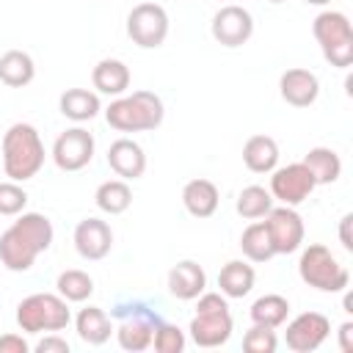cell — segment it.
<instances>
[{"label": "cell", "instance_id": "obj_22", "mask_svg": "<svg viewBox=\"0 0 353 353\" xmlns=\"http://www.w3.org/2000/svg\"><path fill=\"white\" fill-rule=\"evenodd\" d=\"M254 279H256V273H254V268L248 262L232 259V262H226L221 268L218 287H221V292L226 298H245L251 292V287H254Z\"/></svg>", "mask_w": 353, "mask_h": 353}, {"label": "cell", "instance_id": "obj_12", "mask_svg": "<svg viewBox=\"0 0 353 353\" xmlns=\"http://www.w3.org/2000/svg\"><path fill=\"white\" fill-rule=\"evenodd\" d=\"M328 331H331V323H328L325 314H320V312H303V314H298L287 325L284 342L295 353H312V350H317L328 339Z\"/></svg>", "mask_w": 353, "mask_h": 353}, {"label": "cell", "instance_id": "obj_4", "mask_svg": "<svg viewBox=\"0 0 353 353\" xmlns=\"http://www.w3.org/2000/svg\"><path fill=\"white\" fill-rule=\"evenodd\" d=\"M232 336V314L223 292H201L196 317L190 320V339L199 347H221Z\"/></svg>", "mask_w": 353, "mask_h": 353}, {"label": "cell", "instance_id": "obj_7", "mask_svg": "<svg viewBox=\"0 0 353 353\" xmlns=\"http://www.w3.org/2000/svg\"><path fill=\"white\" fill-rule=\"evenodd\" d=\"M298 273H301L303 284H309L320 292H342L350 281L347 268L339 265V259L320 243H312L303 248V254L298 259Z\"/></svg>", "mask_w": 353, "mask_h": 353}, {"label": "cell", "instance_id": "obj_30", "mask_svg": "<svg viewBox=\"0 0 353 353\" xmlns=\"http://www.w3.org/2000/svg\"><path fill=\"white\" fill-rule=\"evenodd\" d=\"M237 215L248 218V221H256V218H265L270 210H273V196L270 190H265L262 185H248L237 193V204H234Z\"/></svg>", "mask_w": 353, "mask_h": 353}, {"label": "cell", "instance_id": "obj_19", "mask_svg": "<svg viewBox=\"0 0 353 353\" xmlns=\"http://www.w3.org/2000/svg\"><path fill=\"white\" fill-rule=\"evenodd\" d=\"M91 83L99 94H108V97H121L127 88H130V69L124 61H116V58H102L94 72H91Z\"/></svg>", "mask_w": 353, "mask_h": 353}, {"label": "cell", "instance_id": "obj_9", "mask_svg": "<svg viewBox=\"0 0 353 353\" xmlns=\"http://www.w3.org/2000/svg\"><path fill=\"white\" fill-rule=\"evenodd\" d=\"M314 188H317V182H314L312 171L303 163H290L284 168H273L270 196L279 199L287 207H298L301 201H306Z\"/></svg>", "mask_w": 353, "mask_h": 353}, {"label": "cell", "instance_id": "obj_20", "mask_svg": "<svg viewBox=\"0 0 353 353\" xmlns=\"http://www.w3.org/2000/svg\"><path fill=\"white\" fill-rule=\"evenodd\" d=\"M243 163L254 174H270L279 163V143L270 135H251L243 143Z\"/></svg>", "mask_w": 353, "mask_h": 353}, {"label": "cell", "instance_id": "obj_39", "mask_svg": "<svg viewBox=\"0 0 353 353\" xmlns=\"http://www.w3.org/2000/svg\"><path fill=\"white\" fill-rule=\"evenodd\" d=\"M306 3H312V6H328L331 0H306Z\"/></svg>", "mask_w": 353, "mask_h": 353}, {"label": "cell", "instance_id": "obj_18", "mask_svg": "<svg viewBox=\"0 0 353 353\" xmlns=\"http://www.w3.org/2000/svg\"><path fill=\"white\" fill-rule=\"evenodd\" d=\"M207 287V273L199 262L182 259L168 270V292L179 301H193L204 292Z\"/></svg>", "mask_w": 353, "mask_h": 353}, {"label": "cell", "instance_id": "obj_31", "mask_svg": "<svg viewBox=\"0 0 353 353\" xmlns=\"http://www.w3.org/2000/svg\"><path fill=\"white\" fill-rule=\"evenodd\" d=\"M55 287H58V295L72 301V303H83V301H88L94 295V279L85 270H74V268L63 270L58 276Z\"/></svg>", "mask_w": 353, "mask_h": 353}, {"label": "cell", "instance_id": "obj_5", "mask_svg": "<svg viewBox=\"0 0 353 353\" xmlns=\"http://www.w3.org/2000/svg\"><path fill=\"white\" fill-rule=\"evenodd\" d=\"M17 323L28 334H58L72 323V312L66 306V298L52 292H33L17 306Z\"/></svg>", "mask_w": 353, "mask_h": 353}, {"label": "cell", "instance_id": "obj_37", "mask_svg": "<svg viewBox=\"0 0 353 353\" xmlns=\"http://www.w3.org/2000/svg\"><path fill=\"white\" fill-rule=\"evenodd\" d=\"M350 223H353V215L347 212L342 221H339V243L345 251H353V240H350Z\"/></svg>", "mask_w": 353, "mask_h": 353}, {"label": "cell", "instance_id": "obj_8", "mask_svg": "<svg viewBox=\"0 0 353 353\" xmlns=\"http://www.w3.org/2000/svg\"><path fill=\"white\" fill-rule=\"evenodd\" d=\"M127 36L143 50H154L168 36V14L157 3H138L127 14Z\"/></svg>", "mask_w": 353, "mask_h": 353}, {"label": "cell", "instance_id": "obj_11", "mask_svg": "<svg viewBox=\"0 0 353 353\" xmlns=\"http://www.w3.org/2000/svg\"><path fill=\"white\" fill-rule=\"evenodd\" d=\"M268 234H270V243H273V251L276 254H292L301 248L303 243V218L295 212V207H273L268 212Z\"/></svg>", "mask_w": 353, "mask_h": 353}, {"label": "cell", "instance_id": "obj_24", "mask_svg": "<svg viewBox=\"0 0 353 353\" xmlns=\"http://www.w3.org/2000/svg\"><path fill=\"white\" fill-rule=\"evenodd\" d=\"M36 77V63L22 50H8L0 55V83L8 88H22Z\"/></svg>", "mask_w": 353, "mask_h": 353}, {"label": "cell", "instance_id": "obj_28", "mask_svg": "<svg viewBox=\"0 0 353 353\" xmlns=\"http://www.w3.org/2000/svg\"><path fill=\"white\" fill-rule=\"evenodd\" d=\"M97 207L108 215H121L124 210H130L132 204V190L124 179H108L97 188Z\"/></svg>", "mask_w": 353, "mask_h": 353}, {"label": "cell", "instance_id": "obj_23", "mask_svg": "<svg viewBox=\"0 0 353 353\" xmlns=\"http://www.w3.org/2000/svg\"><path fill=\"white\" fill-rule=\"evenodd\" d=\"M74 328H77V336L88 345H105L110 339V317L99 309V306H85L77 312L74 317Z\"/></svg>", "mask_w": 353, "mask_h": 353}, {"label": "cell", "instance_id": "obj_29", "mask_svg": "<svg viewBox=\"0 0 353 353\" xmlns=\"http://www.w3.org/2000/svg\"><path fill=\"white\" fill-rule=\"evenodd\" d=\"M240 248L251 262H268L270 256H276L265 221H256V223L245 226V232L240 234Z\"/></svg>", "mask_w": 353, "mask_h": 353}, {"label": "cell", "instance_id": "obj_6", "mask_svg": "<svg viewBox=\"0 0 353 353\" xmlns=\"http://www.w3.org/2000/svg\"><path fill=\"white\" fill-rule=\"evenodd\" d=\"M312 33L323 50V58L336 66L347 69L353 63V28L342 11H323L312 22Z\"/></svg>", "mask_w": 353, "mask_h": 353}, {"label": "cell", "instance_id": "obj_26", "mask_svg": "<svg viewBox=\"0 0 353 353\" xmlns=\"http://www.w3.org/2000/svg\"><path fill=\"white\" fill-rule=\"evenodd\" d=\"M301 163L312 171V176H314L317 185H331V182H336L339 174H342V160H339V154H336L334 149H328V146H314V149H309Z\"/></svg>", "mask_w": 353, "mask_h": 353}, {"label": "cell", "instance_id": "obj_1", "mask_svg": "<svg viewBox=\"0 0 353 353\" xmlns=\"http://www.w3.org/2000/svg\"><path fill=\"white\" fill-rule=\"evenodd\" d=\"M50 245H52L50 218L41 212H22L0 234V262L14 273H25L33 268L36 256Z\"/></svg>", "mask_w": 353, "mask_h": 353}, {"label": "cell", "instance_id": "obj_3", "mask_svg": "<svg viewBox=\"0 0 353 353\" xmlns=\"http://www.w3.org/2000/svg\"><path fill=\"white\" fill-rule=\"evenodd\" d=\"M163 99L152 91H132V94H121L116 97L108 110H105V121L119 130V132H146V130H157L163 124Z\"/></svg>", "mask_w": 353, "mask_h": 353}, {"label": "cell", "instance_id": "obj_10", "mask_svg": "<svg viewBox=\"0 0 353 353\" xmlns=\"http://www.w3.org/2000/svg\"><path fill=\"white\" fill-rule=\"evenodd\" d=\"M94 157V135L83 127L63 130L52 143V160L61 171H80Z\"/></svg>", "mask_w": 353, "mask_h": 353}, {"label": "cell", "instance_id": "obj_25", "mask_svg": "<svg viewBox=\"0 0 353 353\" xmlns=\"http://www.w3.org/2000/svg\"><path fill=\"white\" fill-rule=\"evenodd\" d=\"M58 108L72 121H91L99 113V97L88 88H66L58 99Z\"/></svg>", "mask_w": 353, "mask_h": 353}, {"label": "cell", "instance_id": "obj_38", "mask_svg": "<svg viewBox=\"0 0 353 353\" xmlns=\"http://www.w3.org/2000/svg\"><path fill=\"white\" fill-rule=\"evenodd\" d=\"M339 347L342 353H353V323H342L339 325Z\"/></svg>", "mask_w": 353, "mask_h": 353}, {"label": "cell", "instance_id": "obj_14", "mask_svg": "<svg viewBox=\"0 0 353 353\" xmlns=\"http://www.w3.org/2000/svg\"><path fill=\"white\" fill-rule=\"evenodd\" d=\"M116 314H124L121 325L116 328L119 345H121L124 350H132V353L146 350V347L152 345V336H154V328H157L160 317L152 314V312H146V309H141V306H135L130 314H127L124 309H119Z\"/></svg>", "mask_w": 353, "mask_h": 353}, {"label": "cell", "instance_id": "obj_27", "mask_svg": "<svg viewBox=\"0 0 353 353\" xmlns=\"http://www.w3.org/2000/svg\"><path fill=\"white\" fill-rule=\"evenodd\" d=\"M251 323H256V325H268V328H279L284 320H287V314H290V301L284 298V295H276V292H270V295H262V298H256L254 303H251Z\"/></svg>", "mask_w": 353, "mask_h": 353}, {"label": "cell", "instance_id": "obj_36", "mask_svg": "<svg viewBox=\"0 0 353 353\" xmlns=\"http://www.w3.org/2000/svg\"><path fill=\"white\" fill-rule=\"evenodd\" d=\"M30 345L19 334H3L0 336V353H28Z\"/></svg>", "mask_w": 353, "mask_h": 353}, {"label": "cell", "instance_id": "obj_17", "mask_svg": "<svg viewBox=\"0 0 353 353\" xmlns=\"http://www.w3.org/2000/svg\"><path fill=\"white\" fill-rule=\"evenodd\" d=\"M108 165L121 179H138L146 171V154H143V149L135 141L119 138L108 149Z\"/></svg>", "mask_w": 353, "mask_h": 353}, {"label": "cell", "instance_id": "obj_32", "mask_svg": "<svg viewBox=\"0 0 353 353\" xmlns=\"http://www.w3.org/2000/svg\"><path fill=\"white\" fill-rule=\"evenodd\" d=\"M279 347V339H276V331L268 328V325H251L243 336V350L245 353H273Z\"/></svg>", "mask_w": 353, "mask_h": 353}, {"label": "cell", "instance_id": "obj_33", "mask_svg": "<svg viewBox=\"0 0 353 353\" xmlns=\"http://www.w3.org/2000/svg\"><path fill=\"white\" fill-rule=\"evenodd\" d=\"M152 345L157 353H182L185 350V334L171 325V323H157L154 328V336H152Z\"/></svg>", "mask_w": 353, "mask_h": 353}, {"label": "cell", "instance_id": "obj_16", "mask_svg": "<svg viewBox=\"0 0 353 353\" xmlns=\"http://www.w3.org/2000/svg\"><path fill=\"white\" fill-rule=\"evenodd\" d=\"M279 91H281V99L292 108H309L314 105V99L320 97V80L314 72L309 69H287L279 80Z\"/></svg>", "mask_w": 353, "mask_h": 353}, {"label": "cell", "instance_id": "obj_21", "mask_svg": "<svg viewBox=\"0 0 353 353\" xmlns=\"http://www.w3.org/2000/svg\"><path fill=\"white\" fill-rule=\"evenodd\" d=\"M182 204L193 218H210L218 210V188L210 179H190L182 188Z\"/></svg>", "mask_w": 353, "mask_h": 353}, {"label": "cell", "instance_id": "obj_35", "mask_svg": "<svg viewBox=\"0 0 353 353\" xmlns=\"http://www.w3.org/2000/svg\"><path fill=\"white\" fill-rule=\"evenodd\" d=\"M36 353H69V342L58 334H50L41 342H36Z\"/></svg>", "mask_w": 353, "mask_h": 353}, {"label": "cell", "instance_id": "obj_13", "mask_svg": "<svg viewBox=\"0 0 353 353\" xmlns=\"http://www.w3.org/2000/svg\"><path fill=\"white\" fill-rule=\"evenodd\" d=\"M212 39L223 47H243L254 33V17L243 6H223L212 17Z\"/></svg>", "mask_w": 353, "mask_h": 353}, {"label": "cell", "instance_id": "obj_2", "mask_svg": "<svg viewBox=\"0 0 353 353\" xmlns=\"http://www.w3.org/2000/svg\"><path fill=\"white\" fill-rule=\"evenodd\" d=\"M44 165V143L33 124L17 121L3 135V171L14 182L33 179Z\"/></svg>", "mask_w": 353, "mask_h": 353}, {"label": "cell", "instance_id": "obj_34", "mask_svg": "<svg viewBox=\"0 0 353 353\" xmlns=\"http://www.w3.org/2000/svg\"><path fill=\"white\" fill-rule=\"evenodd\" d=\"M28 204V193L19 182H0V215H19Z\"/></svg>", "mask_w": 353, "mask_h": 353}, {"label": "cell", "instance_id": "obj_15", "mask_svg": "<svg viewBox=\"0 0 353 353\" xmlns=\"http://www.w3.org/2000/svg\"><path fill=\"white\" fill-rule=\"evenodd\" d=\"M74 248L83 259H105L113 248V229L102 218H83L74 226Z\"/></svg>", "mask_w": 353, "mask_h": 353}, {"label": "cell", "instance_id": "obj_40", "mask_svg": "<svg viewBox=\"0 0 353 353\" xmlns=\"http://www.w3.org/2000/svg\"><path fill=\"white\" fill-rule=\"evenodd\" d=\"M270 3H284V0H270Z\"/></svg>", "mask_w": 353, "mask_h": 353}]
</instances>
